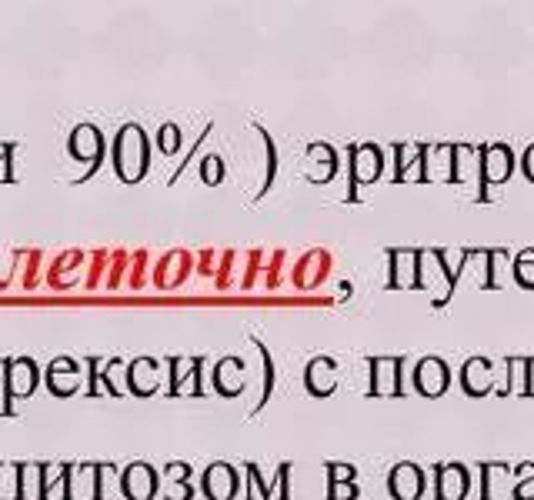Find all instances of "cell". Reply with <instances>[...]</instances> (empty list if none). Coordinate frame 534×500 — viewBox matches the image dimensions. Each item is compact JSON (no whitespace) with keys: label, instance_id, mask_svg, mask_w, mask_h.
<instances>
[{"label":"cell","instance_id":"obj_1","mask_svg":"<svg viewBox=\"0 0 534 500\" xmlns=\"http://www.w3.org/2000/svg\"><path fill=\"white\" fill-rule=\"evenodd\" d=\"M514 170V150L508 144H488L478 150V174H481V190L478 200H488V190L494 184H504Z\"/></svg>","mask_w":534,"mask_h":500},{"label":"cell","instance_id":"obj_2","mask_svg":"<svg viewBox=\"0 0 534 500\" xmlns=\"http://www.w3.org/2000/svg\"><path fill=\"white\" fill-rule=\"evenodd\" d=\"M114 160H117V170H121L124 180L144 177V170H147V140L141 134V127L127 124L121 130V137H117Z\"/></svg>","mask_w":534,"mask_h":500},{"label":"cell","instance_id":"obj_3","mask_svg":"<svg viewBox=\"0 0 534 500\" xmlns=\"http://www.w3.org/2000/svg\"><path fill=\"white\" fill-rule=\"evenodd\" d=\"M371 397L404 394V357H371Z\"/></svg>","mask_w":534,"mask_h":500},{"label":"cell","instance_id":"obj_4","mask_svg":"<svg viewBox=\"0 0 534 500\" xmlns=\"http://www.w3.org/2000/svg\"><path fill=\"white\" fill-rule=\"evenodd\" d=\"M384 170V154L381 147L374 144H358L351 147V190L348 200H358V187L361 184H374Z\"/></svg>","mask_w":534,"mask_h":500},{"label":"cell","instance_id":"obj_5","mask_svg":"<svg viewBox=\"0 0 534 500\" xmlns=\"http://www.w3.org/2000/svg\"><path fill=\"white\" fill-rule=\"evenodd\" d=\"M411 380H414V390H418V394L441 397L451 384V370L441 357H424V360H418V367H414Z\"/></svg>","mask_w":534,"mask_h":500},{"label":"cell","instance_id":"obj_6","mask_svg":"<svg viewBox=\"0 0 534 500\" xmlns=\"http://www.w3.org/2000/svg\"><path fill=\"white\" fill-rule=\"evenodd\" d=\"M434 500H464L471 490V474L464 464H438L434 467Z\"/></svg>","mask_w":534,"mask_h":500},{"label":"cell","instance_id":"obj_7","mask_svg":"<svg viewBox=\"0 0 534 500\" xmlns=\"http://www.w3.org/2000/svg\"><path fill=\"white\" fill-rule=\"evenodd\" d=\"M388 494L394 500H421V494H424V470L418 464H411V460H404V464L391 467Z\"/></svg>","mask_w":534,"mask_h":500},{"label":"cell","instance_id":"obj_8","mask_svg":"<svg viewBox=\"0 0 534 500\" xmlns=\"http://www.w3.org/2000/svg\"><path fill=\"white\" fill-rule=\"evenodd\" d=\"M494 377H498V370L488 357H471L468 364L461 367V387L468 397H484L491 394L494 387Z\"/></svg>","mask_w":534,"mask_h":500},{"label":"cell","instance_id":"obj_9","mask_svg":"<svg viewBox=\"0 0 534 500\" xmlns=\"http://www.w3.org/2000/svg\"><path fill=\"white\" fill-rule=\"evenodd\" d=\"M424 250H391L388 260V287H418Z\"/></svg>","mask_w":534,"mask_h":500},{"label":"cell","instance_id":"obj_10","mask_svg":"<svg viewBox=\"0 0 534 500\" xmlns=\"http://www.w3.org/2000/svg\"><path fill=\"white\" fill-rule=\"evenodd\" d=\"M304 384L314 397H328L338 387V364L331 357H314L308 364V374H304Z\"/></svg>","mask_w":534,"mask_h":500},{"label":"cell","instance_id":"obj_11","mask_svg":"<svg viewBox=\"0 0 534 500\" xmlns=\"http://www.w3.org/2000/svg\"><path fill=\"white\" fill-rule=\"evenodd\" d=\"M498 394H524L531 397V357L504 360V387Z\"/></svg>","mask_w":534,"mask_h":500},{"label":"cell","instance_id":"obj_12","mask_svg":"<svg viewBox=\"0 0 534 500\" xmlns=\"http://www.w3.org/2000/svg\"><path fill=\"white\" fill-rule=\"evenodd\" d=\"M204 494L211 500H231L237 494V474L227 464H211L204 474Z\"/></svg>","mask_w":534,"mask_h":500},{"label":"cell","instance_id":"obj_13","mask_svg":"<svg viewBox=\"0 0 534 500\" xmlns=\"http://www.w3.org/2000/svg\"><path fill=\"white\" fill-rule=\"evenodd\" d=\"M328 270H331V257H328V250H311L308 257L301 260L298 270H294V284L298 287H318L324 277H328Z\"/></svg>","mask_w":534,"mask_h":500},{"label":"cell","instance_id":"obj_14","mask_svg":"<svg viewBox=\"0 0 534 500\" xmlns=\"http://www.w3.org/2000/svg\"><path fill=\"white\" fill-rule=\"evenodd\" d=\"M4 377H7V387H11V397H27L37 387V364L27 357L11 360L4 367Z\"/></svg>","mask_w":534,"mask_h":500},{"label":"cell","instance_id":"obj_15","mask_svg":"<svg viewBox=\"0 0 534 500\" xmlns=\"http://www.w3.org/2000/svg\"><path fill=\"white\" fill-rule=\"evenodd\" d=\"M157 490V477L147 464H131L124 474V494L131 500H151Z\"/></svg>","mask_w":534,"mask_h":500},{"label":"cell","instance_id":"obj_16","mask_svg":"<svg viewBox=\"0 0 534 500\" xmlns=\"http://www.w3.org/2000/svg\"><path fill=\"white\" fill-rule=\"evenodd\" d=\"M334 167H338V157L328 144H311L308 150V177L324 184V180L334 177Z\"/></svg>","mask_w":534,"mask_h":500},{"label":"cell","instance_id":"obj_17","mask_svg":"<svg viewBox=\"0 0 534 500\" xmlns=\"http://www.w3.org/2000/svg\"><path fill=\"white\" fill-rule=\"evenodd\" d=\"M71 154L77 160H94L101 157V134H97V127L91 124H81L74 130V137H71Z\"/></svg>","mask_w":534,"mask_h":500},{"label":"cell","instance_id":"obj_18","mask_svg":"<svg viewBox=\"0 0 534 500\" xmlns=\"http://www.w3.org/2000/svg\"><path fill=\"white\" fill-rule=\"evenodd\" d=\"M214 384L221 394H237V390L244 387V364L237 357H224L221 364H217V374H214Z\"/></svg>","mask_w":534,"mask_h":500},{"label":"cell","instance_id":"obj_19","mask_svg":"<svg viewBox=\"0 0 534 500\" xmlns=\"http://www.w3.org/2000/svg\"><path fill=\"white\" fill-rule=\"evenodd\" d=\"M474 164H478V150H474V147H468V144H454L451 147V180H454V184L471 180Z\"/></svg>","mask_w":534,"mask_h":500},{"label":"cell","instance_id":"obj_20","mask_svg":"<svg viewBox=\"0 0 534 500\" xmlns=\"http://www.w3.org/2000/svg\"><path fill=\"white\" fill-rule=\"evenodd\" d=\"M47 384H51L54 394H71V390L77 387V367H74V360H54L51 364V374H47Z\"/></svg>","mask_w":534,"mask_h":500},{"label":"cell","instance_id":"obj_21","mask_svg":"<svg viewBox=\"0 0 534 500\" xmlns=\"http://www.w3.org/2000/svg\"><path fill=\"white\" fill-rule=\"evenodd\" d=\"M67 497H97V467H91V464L71 467V487H67Z\"/></svg>","mask_w":534,"mask_h":500},{"label":"cell","instance_id":"obj_22","mask_svg":"<svg viewBox=\"0 0 534 500\" xmlns=\"http://www.w3.org/2000/svg\"><path fill=\"white\" fill-rule=\"evenodd\" d=\"M154 387H157V364L151 357H141L131 367V390L134 394H151Z\"/></svg>","mask_w":534,"mask_h":500},{"label":"cell","instance_id":"obj_23","mask_svg":"<svg viewBox=\"0 0 534 500\" xmlns=\"http://www.w3.org/2000/svg\"><path fill=\"white\" fill-rule=\"evenodd\" d=\"M511 477V467L504 464H481V500H494L504 480Z\"/></svg>","mask_w":534,"mask_h":500},{"label":"cell","instance_id":"obj_24","mask_svg":"<svg viewBox=\"0 0 534 500\" xmlns=\"http://www.w3.org/2000/svg\"><path fill=\"white\" fill-rule=\"evenodd\" d=\"M21 497L44 500V464H21Z\"/></svg>","mask_w":534,"mask_h":500},{"label":"cell","instance_id":"obj_25","mask_svg":"<svg viewBox=\"0 0 534 500\" xmlns=\"http://www.w3.org/2000/svg\"><path fill=\"white\" fill-rule=\"evenodd\" d=\"M71 487V470L67 467H44V500H61Z\"/></svg>","mask_w":534,"mask_h":500},{"label":"cell","instance_id":"obj_26","mask_svg":"<svg viewBox=\"0 0 534 500\" xmlns=\"http://www.w3.org/2000/svg\"><path fill=\"white\" fill-rule=\"evenodd\" d=\"M0 500H21V467L0 464Z\"/></svg>","mask_w":534,"mask_h":500},{"label":"cell","instance_id":"obj_27","mask_svg":"<svg viewBox=\"0 0 534 500\" xmlns=\"http://www.w3.org/2000/svg\"><path fill=\"white\" fill-rule=\"evenodd\" d=\"M171 370H174V394L197 387V360H174Z\"/></svg>","mask_w":534,"mask_h":500},{"label":"cell","instance_id":"obj_28","mask_svg":"<svg viewBox=\"0 0 534 500\" xmlns=\"http://www.w3.org/2000/svg\"><path fill=\"white\" fill-rule=\"evenodd\" d=\"M514 280L521 287H534V250L518 254V260H514Z\"/></svg>","mask_w":534,"mask_h":500},{"label":"cell","instance_id":"obj_29","mask_svg":"<svg viewBox=\"0 0 534 500\" xmlns=\"http://www.w3.org/2000/svg\"><path fill=\"white\" fill-rule=\"evenodd\" d=\"M117 487V470L111 464H97V497L111 500Z\"/></svg>","mask_w":534,"mask_h":500},{"label":"cell","instance_id":"obj_30","mask_svg":"<svg viewBox=\"0 0 534 500\" xmlns=\"http://www.w3.org/2000/svg\"><path fill=\"white\" fill-rule=\"evenodd\" d=\"M518 484H514V500H534V464L518 467Z\"/></svg>","mask_w":534,"mask_h":500},{"label":"cell","instance_id":"obj_31","mask_svg":"<svg viewBox=\"0 0 534 500\" xmlns=\"http://www.w3.org/2000/svg\"><path fill=\"white\" fill-rule=\"evenodd\" d=\"M157 144H161L164 154H177L181 150V130H177V124H164L161 134H157Z\"/></svg>","mask_w":534,"mask_h":500},{"label":"cell","instance_id":"obj_32","mask_svg":"<svg viewBox=\"0 0 534 500\" xmlns=\"http://www.w3.org/2000/svg\"><path fill=\"white\" fill-rule=\"evenodd\" d=\"M257 350H261V360H264V394H261V400H257V407H264L267 397H271V390H274V364H271V354H267L264 344H257Z\"/></svg>","mask_w":534,"mask_h":500},{"label":"cell","instance_id":"obj_33","mask_svg":"<svg viewBox=\"0 0 534 500\" xmlns=\"http://www.w3.org/2000/svg\"><path fill=\"white\" fill-rule=\"evenodd\" d=\"M201 177H204V184H221V177H224V160L221 157H204V164H201Z\"/></svg>","mask_w":534,"mask_h":500},{"label":"cell","instance_id":"obj_34","mask_svg":"<svg viewBox=\"0 0 534 500\" xmlns=\"http://www.w3.org/2000/svg\"><path fill=\"white\" fill-rule=\"evenodd\" d=\"M331 484H354V467L351 464H328Z\"/></svg>","mask_w":534,"mask_h":500},{"label":"cell","instance_id":"obj_35","mask_svg":"<svg viewBox=\"0 0 534 500\" xmlns=\"http://www.w3.org/2000/svg\"><path fill=\"white\" fill-rule=\"evenodd\" d=\"M358 484H328V500H354Z\"/></svg>","mask_w":534,"mask_h":500},{"label":"cell","instance_id":"obj_36","mask_svg":"<svg viewBox=\"0 0 534 500\" xmlns=\"http://www.w3.org/2000/svg\"><path fill=\"white\" fill-rule=\"evenodd\" d=\"M187 474H191V467H187V464H171V467H167L164 480H167V484H184Z\"/></svg>","mask_w":534,"mask_h":500},{"label":"cell","instance_id":"obj_37","mask_svg":"<svg viewBox=\"0 0 534 500\" xmlns=\"http://www.w3.org/2000/svg\"><path fill=\"white\" fill-rule=\"evenodd\" d=\"M191 497V487L187 484H167V500H187Z\"/></svg>","mask_w":534,"mask_h":500},{"label":"cell","instance_id":"obj_38","mask_svg":"<svg viewBox=\"0 0 534 500\" xmlns=\"http://www.w3.org/2000/svg\"><path fill=\"white\" fill-rule=\"evenodd\" d=\"M521 170H524V177L534 180V144L524 150V157H521Z\"/></svg>","mask_w":534,"mask_h":500}]
</instances>
